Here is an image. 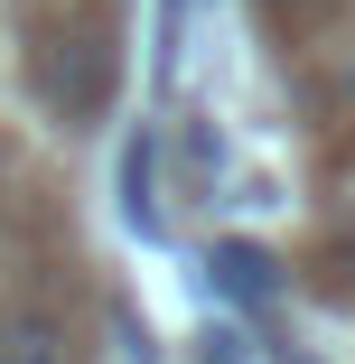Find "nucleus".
<instances>
[{"label": "nucleus", "mask_w": 355, "mask_h": 364, "mask_svg": "<svg viewBox=\"0 0 355 364\" xmlns=\"http://www.w3.org/2000/svg\"><path fill=\"white\" fill-rule=\"evenodd\" d=\"M206 289H216L225 309H243V318H253V309H271V299H280V252H271V243H253V234H225L216 252H206Z\"/></svg>", "instance_id": "f257e3e1"}, {"label": "nucleus", "mask_w": 355, "mask_h": 364, "mask_svg": "<svg viewBox=\"0 0 355 364\" xmlns=\"http://www.w3.org/2000/svg\"><path fill=\"white\" fill-rule=\"evenodd\" d=\"M122 225L159 243V131L150 122L122 140Z\"/></svg>", "instance_id": "f03ea898"}, {"label": "nucleus", "mask_w": 355, "mask_h": 364, "mask_svg": "<svg viewBox=\"0 0 355 364\" xmlns=\"http://www.w3.org/2000/svg\"><path fill=\"white\" fill-rule=\"evenodd\" d=\"M0 364H75V355H65V327L47 309H19L0 318Z\"/></svg>", "instance_id": "7ed1b4c3"}, {"label": "nucleus", "mask_w": 355, "mask_h": 364, "mask_svg": "<svg viewBox=\"0 0 355 364\" xmlns=\"http://www.w3.org/2000/svg\"><path fill=\"white\" fill-rule=\"evenodd\" d=\"M103 75H112V65H103V47L85 38V47H75V75L56 65V103H65V112H94V103H103Z\"/></svg>", "instance_id": "20e7f679"}, {"label": "nucleus", "mask_w": 355, "mask_h": 364, "mask_svg": "<svg viewBox=\"0 0 355 364\" xmlns=\"http://www.w3.org/2000/svg\"><path fill=\"white\" fill-rule=\"evenodd\" d=\"M206 364H243V327H206Z\"/></svg>", "instance_id": "39448f33"}, {"label": "nucleus", "mask_w": 355, "mask_h": 364, "mask_svg": "<svg viewBox=\"0 0 355 364\" xmlns=\"http://www.w3.org/2000/svg\"><path fill=\"white\" fill-rule=\"evenodd\" d=\"M187 10H196V0H159V38H178V28H187Z\"/></svg>", "instance_id": "423d86ee"}, {"label": "nucleus", "mask_w": 355, "mask_h": 364, "mask_svg": "<svg viewBox=\"0 0 355 364\" xmlns=\"http://www.w3.org/2000/svg\"><path fill=\"white\" fill-rule=\"evenodd\" d=\"M280 364H318V355H300V346H280Z\"/></svg>", "instance_id": "0eeeda50"}, {"label": "nucleus", "mask_w": 355, "mask_h": 364, "mask_svg": "<svg viewBox=\"0 0 355 364\" xmlns=\"http://www.w3.org/2000/svg\"><path fill=\"white\" fill-rule=\"evenodd\" d=\"M271 10H318V0H271Z\"/></svg>", "instance_id": "6e6552de"}, {"label": "nucleus", "mask_w": 355, "mask_h": 364, "mask_svg": "<svg viewBox=\"0 0 355 364\" xmlns=\"http://www.w3.org/2000/svg\"><path fill=\"white\" fill-rule=\"evenodd\" d=\"M346 94H355V65H346Z\"/></svg>", "instance_id": "1a4fd4ad"}]
</instances>
